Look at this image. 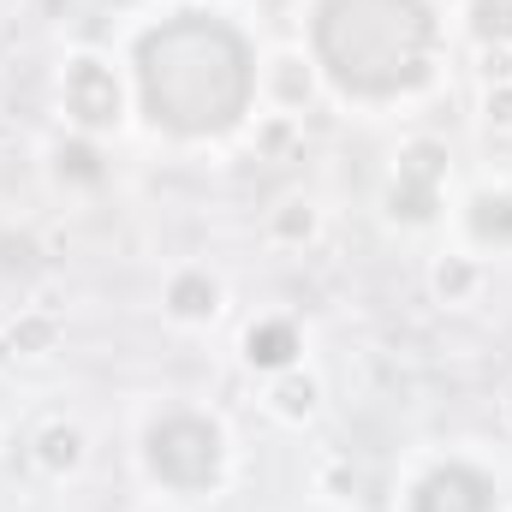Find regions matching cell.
Listing matches in <instances>:
<instances>
[{"label":"cell","instance_id":"obj_8","mask_svg":"<svg viewBox=\"0 0 512 512\" xmlns=\"http://www.w3.org/2000/svg\"><path fill=\"white\" fill-rule=\"evenodd\" d=\"M167 304H173V316H215V304H221V292H215V280L209 274H179L173 280V292H167Z\"/></svg>","mask_w":512,"mask_h":512},{"label":"cell","instance_id":"obj_6","mask_svg":"<svg viewBox=\"0 0 512 512\" xmlns=\"http://www.w3.org/2000/svg\"><path fill=\"white\" fill-rule=\"evenodd\" d=\"M435 179H441V149H435V143H417V149L399 161L393 215H405V221H429V215H435Z\"/></svg>","mask_w":512,"mask_h":512},{"label":"cell","instance_id":"obj_2","mask_svg":"<svg viewBox=\"0 0 512 512\" xmlns=\"http://www.w3.org/2000/svg\"><path fill=\"white\" fill-rule=\"evenodd\" d=\"M316 54L352 96H399L429 78L435 12L423 0H322Z\"/></svg>","mask_w":512,"mask_h":512},{"label":"cell","instance_id":"obj_9","mask_svg":"<svg viewBox=\"0 0 512 512\" xmlns=\"http://www.w3.org/2000/svg\"><path fill=\"white\" fill-rule=\"evenodd\" d=\"M78 447H84L78 429H60V423L42 429V465H48V471H72V465H78Z\"/></svg>","mask_w":512,"mask_h":512},{"label":"cell","instance_id":"obj_3","mask_svg":"<svg viewBox=\"0 0 512 512\" xmlns=\"http://www.w3.org/2000/svg\"><path fill=\"white\" fill-rule=\"evenodd\" d=\"M149 471L167 483V489H209L221 477V429L209 417H161L149 429Z\"/></svg>","mask_w":512,"mask_h":512},{"label":"cell","instance_id":"obj_10","mask_svg":"<svg viewBox=\"0 0 512 512\" xmlns=\"http://www.w3.org/2000/svg\"><path fill=\"white\" fill-rule=\"evenodd\" d=\"M471 227L483 239H512V197H483L477 215H471Z\"/></svg>","mask_w":512,"mask_h":512},{"label":"cell","instance_id":"obj_5","mask_svg":"<svg viewBox=\"0 0 512 512\" xmlns=\"http://www.w3.org/2000/svg\"><path fill=\"white\" fill-rule=\"evenodd\" d=\"M66 108L96 131L114 126L120 120V84H114V72L102 60H72V72H66Z\"/></svg>","mask_w":512,"mask_h":512},{"label":"cell","instance_id":"obj_12","mask_svg":"<svg viewBox=\"0 0 512 512\" xmlns=\"http://www.w3.org/2000/svg\"><path fill=\"white\" fill-rule=\"evenodd\" d=\"M60 173H72V179H102V161H96V149H60Z\"/></svg>","mask_w":512,"mask_h":512},{"label":"cell","instance_id":"obj_15","mask_svg":"<svg viewBox=\"0 0 512 512\" xmlns=\"http://www.w3.org/2000/svg\"><path fill=\"white\" fill-rule=\"evenodd\" d=\"M435 286H441V292H465V286H471V274H465V268H441V274H435Z\"/></svg>","mask_w":512,"mask_h":512},{"label":"cell","instance_id":"obj_14","mask_svg":"<svg viewBox=\"0 0 512 512\" xmlns=\"http://www.w3.org/2000/svg\"><path fill=\"white\" fill-rule=\"evenodd\" d=\"M280 233H286V239H304V233H310V209H304V215H298V209L280 215Z\"/></svg>","mask_w":512,"mask_h":512},{"label":"cell","instance_id":"obj_4","mask_svg":"<svg viewBox=\"0 0 512 512\" xmlns=\"http://www.w3.org/2000/svg\"><path fill=\"white\" fill-rule=\"evenodd\" d=\"M417 512H495V483L471 465H447L417 483Z\"/></svg>","mask_w":512,"mask_h":512},{"label":"cell","instance_id":"obj_13","mask_svg":"<svg viewBox=\"0 0 512 512\" xmlns=\"http://www.w3.org/2000/svg\"><path fill=\"white\" fill-rule=\"evenodd\" d=\"M310 399H316V387H310V382H286V387H280V411H286V417L310 411Z\"/></svg>","mask_w":512,"mask_h":512},{"label":"cell","instance_id":"obj_11","mask_svg":"<svg viewBox=\"0 0 512 512\" xmlns=\"http://www.w3.org/2000/svg\"><path fill=\"white\" fill-rule=\"evenodd\" d=\"M477 30L495 36V42H507L512 36V0H477Z\"/></svg>","mask_w":512,"mask_h":512},{"label":"cell","instance_id":"obj_7","mask_svg":"<svg viewBox=\"0 0 512 512\" xmlns=\"http://www.w3.org/2000/svg\"><path fill=\"white\" fill-rule=\"evenodd\" d=\"M245 352H251L256 370H286L298 358V328L292 322H256L245 334Z\"/></svg>","mask_w":512,"mask_h":512},{"label":"cell","instance_id":"obj_1","mask_svg":"<svg viewBox=\"0 0 512 512\" xmlns=\"http://www.w3.org/2000/svg\"><path fill=\"white\" fill-rule=\"evenodd\" d=\"M143 108L179 137H215L239 126L256 90V60L227 18L179 12L137 42Z\"/></svg>","mask_w":512,"mask_h":512}]
</instances>
